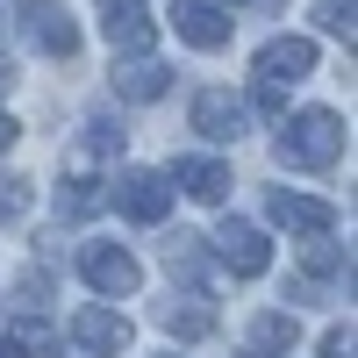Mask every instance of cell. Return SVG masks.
<instances>
[{
    "label": "cell",
    "mask_w": 358,
    "mask_h": 358,
    "mask_svg": "<svg viewBox=\"0 0 358 358\" xmlns=\"http://www.w3.org/2000/svg\"><path fill=\"white\" fill-rule=\"evenodd\" d=\"M337 151H344V122L330 108H308V115H294L280 129V158L287 165H330Z\"/></svg>",
    "instance_id": "cell-1"
},
{
    "label": "cell",
    "mask_w": 358,
    "mask_h": 358,
    "mask_svg": "<svg viewBox=\"0 0 358 358\" xmlns=\"http://www.w3.org/2000/svg\"><path fill=\"white\" fill-rule=\"evenodd\" d=\"M115 208H122L129 222H158L165 208H172V179L165 172H122L115 179V194H108Z\"/></svg>",
    "instance_id": "cell-2"
},
{
    "label": "cell",
    "mask_w": 358,
    "mask_h": 358,
    "mask_svg": "<svg viewBox=\"0 0 358 358\" xmlns=\"http://www.w3.org/2000/svg\"><path fill=\"white\" fill-rule=\"evenodd\" d=\"M79 273H86V287H94V294H136L143 265H136V258H129L122 244H86Z\"/></svg>",
    "instance_id": "cell-3"
},
{
    "label": "cell",
    "mask_w": 358,
    "mask_h": 358,
    "mask_svg": "<svg viewBox=\"0 0 358 358\" xmlns=\"http://www.w3.org/2000/svg\"><path fill=\"white\" fill-rule=\"evenodd\" d=\"M101 36H108V50H151L158 43V22L143 15V0H108L101 8Z\"/></svg>",
    "instance_id": "cell-4"
},
{
    "label": "cell",
    "mask_w": 358,
    "mask_h": 358,
    "mask_svg": "<svg viewBox=\"0 0 358 358\" xmlns=\"http://www.w3.org/2000/svg\"><path fill=\"white\" fill-rule=\"evenodd\" d=\"M22 36L36 43L43 57H72L79 50V22L65 8H50V0H36V8H22Z\"/></svg>",
    "instance_id": "cell-5"
},
{
    "label": "cell",
    "mask_w": 358,
    "mask_h": 358,
    "mask_svg": "<svg viewBox=\"0 0 358 358\" xmlns=\"http://www.w3.org/2000/svg\"><path fill=\"white\" fill-rule=\"evenodd\" d=\"M172 29H179L194 50H222V43H229V15L215 8V0H179V8H172Z\"/></svg>",
    "instance_id": "cell-6"
},
{
    "label": "cell",
    "mask_w": 358,
    "mask_h": 358,
    "mask_svg": "<svg viewBox=\"0 0 358 358\" xmlns=\"http://www.w3.org/2000/svg\"><path fill=\"white\" fill-rule=\"evenodd\" d=\"M215 258L229 265V273H244V280L273 265V251H265V236H258L251 222H222V229H215Z\"/></svg>",
    "instance_id": "cell-7"
},
{
    "label": "cell",
    "mask_w": 358,
    "mask_h": 358,
    "mask_svg": "<svg viewBox=\"0 0 358 358\" xmlns=\"http://www.w3.org/2000/svg\"><path fill=\"white\" fill-rule=\"evenodd\" d=\"M315 72V43L308 36H273L258 50V79H273V86H287V79H308Z\"/></svg>",
    "instance_id": "cell-8"
},
{
    "label": "cell",
    "mask_w": 358,
    "mask_h": 358,
    "mask_svg": "<svg viewBox=\"0 0 358 358\" xmlns=\"http://www.w3.org/2000/svg\"><path fill=\"white\" fill-rule=\"evenodd\" d=\"M194 129L208 143H236V136H244V101H236V94H201L194 101Z\"/></svg>",
    "instance_id": "cell-9"
},
{
    "label": "cell",
    "mask_w": 358,
    "mask_h": 358,
    "mask_svg": "<svg viewBox=\"0 0 358 358\" xmlns=\"http://www.w3.org/2000/svg\"><path fill=\"white\" fill-rule=\"evenodd\" d=\"M72 337L94 351V358H115V351H129V322H122V315H108V308H79Z\"/></svg>",
    "instance_id": "cell-10"
},
{
    "label": "cell",
    "mask_w": 358,
    "mask_h": 358,
    "mask_svg": "<svg viewBox=\"0 0 358 358\" xmlns=\"http://www.w3.org/2000/svg\"><path fill=\"white\" fill-rule=\"evenodd\" d=\"M265 208H273V222L301 229V236H315V229H330V222H337V208H330V201H308V194H287V187L265 201Z\"/></svg>",
    "instance_id": "cell-11"
},
{
    "label": "cell",
    "mask_w": 358,
    "mask_h": 358,
    "mask_svg": "<svg viewBox=\"0 0 358 358\" xmlns=\"http://www.w3.org/2000/svg\"><path fill=\"white\" fill-rule=\"evenodd\" d=\"M172 179H179L194 201H222V194H229V165H222V158H179Z\"/></svg>",
    "instance_id": "cell-12"
},
{
    "label": "cell",
    "mask_w": 358,
    "mask_h": 358,
    "mask_svg": "<svg viewBox=\"0 0 358 358\" xmlns=\"http://www.w3.org/2000/svg\"><path fill=\"white\" fill-rule=\"evenodd\" d=\"M101 201H108L101 179H65V194H57V215H94Z\"/></svg>",
    "instance_id": "cell-13"
},
{
    "label": "cell",
    "mask_w": 358,
    "mask_h": 358,
    "mask_svg": "<svg viewBox=\"0 0 358 358\" xmlns=\"http://www.w3.org/2000/svg\"><path fill=\"white\" fill-rule=\"evenodd\" d=\"M122 94H129V101H158V94H165V65H129V72H122Z\"/></svg>",
    "instance_id": "cell-14"
},
{
    "label": "cell",
    "mask_w": 358,
    "mask_h": 358,
    "mask_svg": "<svg viewBox=\"0 0 358 358\" xmlns=\"http://www.w3.org/2000/svg\"><path fill=\"white\" fill-rule=\"evenodd\" d=\"M251 344H258V351H287V344H294V315H258Z\"/></svg>",
    "instance_id": "cell-15"
},
{
    "label": "cell",
    "mask_w": 358,
    "mask_h": 358,
    "mask_svg": "<svg viewBox=\"0 0 358 358\" xmlns=\"http://www.w3.org/2000/svg\"><path fill=\"white\" fill-rule=\"evenodd\" d=\"M208 322H215V315H208L201 301H187V308H165V330H172V337H201Z\"/></svg>",
    "instance_id": "cell-16"
},
{
    "label": "cell",
    "mask_w": 358,
    "mask_h": 358,
    "mask_svg": "<svg viewBox=\"0 0 358 358\" xmlns=\"http://www.w3.org/2000/svg\"><path fill=\"white\" fill-rule=\"evenodd\" d=\"M22 208H29V187L22 179H0V222H15Z\"/></svg>",
    "instance_id": "cell-17"
},
{
    "label": "cell",
    "mask_w": 358,
    "mask_h": 358,
    "mask_svg": "<svg viewBox=\"0 0 358 358\" xmlns=\"http://www.w3.org/2000/svg\"><path fill=\"white\" fill-rule=\"evenodd\" d=\"M322 29H330V36H351V0H322Z\"/></svg>",
    "instance_id": "cell-18"
},
{
    "label": "cell",
    "mask_w": 358,
    "mask_h": 358,
    "mask_svg": "<svg viewBox=\"0 0 358 358\" xmlns=\"http://www.w3.org/2000/svg\"><path fill=\"white\" fill-rule=\"evenodd\" d=\"M322 358H351V330H330V337H322Z\"/></svg>",
    "instance_id": "cell-19"
},
{
    "label": "cell",
    "mask_w": 358,
    "mask_h": 358,
    "mask_svg": "<svg viewBox=\"0 0 358 358\" xmlns=\"http://www.w3.org/2000/svg\"><path fill=\"white\" fill-rule=\"evenodd\" d=\"M8 143H15V115L0 108V151H8Z\"/></svg>",
    "instance_id": "cell-20"
},
{
    "label": "cell",
    "mask_w": 358,
    "mask_h": 358,
    "mask_svg": "<svg viewBox=\"0 0 358 358\" xmlns=\"http://www.w3.org/2000/svg\"><path fill=\"white\" fill-rule=\"evenodd\" d=\"M0 358H22V344H0Z\"/></svg>",
    "instance_id": "cell-21"
}]
</instances>
